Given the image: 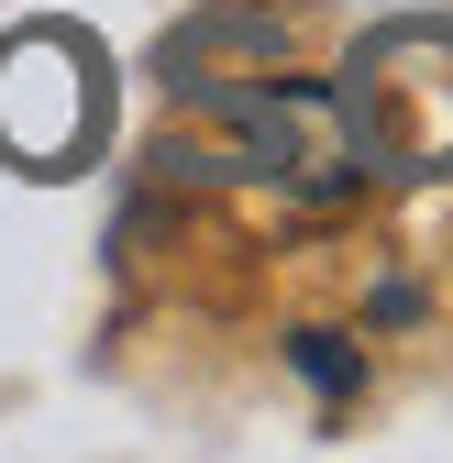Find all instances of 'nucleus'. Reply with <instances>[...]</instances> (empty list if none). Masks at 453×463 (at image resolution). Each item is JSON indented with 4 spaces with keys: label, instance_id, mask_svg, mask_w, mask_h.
I'll return each mask as SVG.
<instances>
[{
    "label": "nucleus",
    "instance_id": "3",
    "mask_svg": "<svg viewBox=\"0 0 453 463\" xmlns=\"http://www.w3.org/2000/svg\"><path fill=\"white\" fill-rule=\"evenodd\" d=\"M299 375H310V386H332V397H354V354H343L332 331H299Z\"/></svg>",
    "mask_w": 453,
    "mask_h": 463
},
{
    "label": "nucleus",
    "instance_id": "2",
    "mask_svg": "<svg viewBox=\"0 0 453 463\" xmlns=\"http://www.w3.org/2000/svg\"><path fill=\"white\" fill-rule=\"evenodd\" d=\"M233 133H244V155L265 165V177L299 188V199H343V188L365 177L332 89H244V99H233Z\"/></svg>",
    "mask_w": 453,
    "mask_h": 463
},
{
    "label": "nucleus",
    "instance_id": "1",
    "mask_svg": "<svg viewBox=\"0 0 453 463\" xmlns=\"http://www.w3.org/2000/svg\"><path fill=\"white\" fill-rule=\"evenodd\" d=\"M343 133L365 177H453V23H387L343 55Z\"/></svg>",
    "mask_w": 453,
    "mask_h": 463
}]
</instances>
